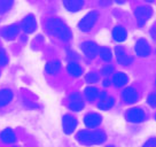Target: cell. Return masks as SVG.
Masks as SVG:
<instances>
[{"label": "cell", "mask_w": 156, "mask_h": 147, "mask_svg": "<svg viewBox=\"0 0 156 147\" xmlns=\"http://www.w3.org/2000/svg\"><path fill=\"white\" fill-rule=\"evenodd\" d=\"M46 28L49 34L58 37V39L64 40V41H67L73 37L71 30L69 29L68 25L58 19H49L46 23Z\"/></svg>", "instance_id": "6da1fadb"}, {"label": "cell", "mask_w": 156, "mask_h": 147, "mask_svg": "<svg viewBox=\"0 0 156 147\" xmlns=\"http://www.w3.org/2000/svg\"><path fill=\"white\" fill-rule=\"evenodd\" d=\"M76 139L82 145H99L106 140V133L103 131H80L76 134Z\"/></svg>", "instance_id": "7a4b0ae2"}, {"label": "cell", "mask_w": 156, "mask_h": 147, "mask_svg": "<svg viewBox=\"0 0 156 147\" xmlns=\"http://www.w3.org/2000/svg\"><path fill=\"white\" fill-rule=\"evenodd\" d=\"M98 17H99V14H98V12H95V10H92V12L87 13L80 20V22H79V24H78L79 29L82 30V31H84V32L90 31L93 28V25L95 24Z\"/></svg>", "instance_id": "3957f363"}, {"label": "cell", "mask_w": 156, "mask_h": 147, "mask_svg": "<svg viewBox=\"0 0 156 147\" xmlns=\"http://www.w3.org/2000/svg\"><path fill=\"white\" fill-rule=\"evenodd\" d=\"M134 15L139 25H144L153 15V8L149 6H139L134 10Z\"/></svg>", "instance_id": "277c9868"}, {"label": "cell", "mask_w": 156, "mask_h": 147, "mask_svg": "<svg viewBox=\"0 0 156 147\" xmlns=\"http://www.w3.org/2000/svg\"><path fill=\"white\" fill-rule=\"evenodd\" d=\"M145 112L141 108H131L126 113V118L132 123H140L145 120Z\"/></svg>", "instance_id": "5b68a950"}, {"label": "cell", "mask_w": 156, "mask_h": 147, "mask_svg": "<svg viewBox=\"0 0 156 147\" xmlns=\"http://www.w3.org/2000/svg\"><path fill=\"white\" fill-rule=\"evenodd\" d=\"M62 127H63L64 132L67 134H70L75 131V129L77 127V120L73 117V115H64L62 118Z\"/></svg>", "instance_id": "8992f818"}, {"label": "cell", "mask_w": 156, "mask_h": 147, "mask_svg": "<svg viewBox=\"0 0 156 147\" xmlns=\"http://www.w3.org/2000/svg\"><path fill=\"white\" fill-rule=\"evenodd\" d=\"M134 51H136V55L145 58V56H148L151 54V46H149V44H148V41L146 39L141 38V39H139L136 43Z\"/></svg>", "instance_id": "52a82bcc"}, {"label": "cell", "mask_w": 156, "mask_h": 147, "mask_svg": "<svg viewBox=\"0 0 156 147\" xmlns=\"http://www.w3.org/2000/svg\"><path fill=\"white\" fill-rule=\"evenodd\" d=\"M82 51L86 56L93 59L94 56H97L98 52H99V47L94 41H84L82 44Z\"/></svg>", "instance_id": "ba28073f"}, {"label": "cell", "mask_w": 156, "mask_h": 147, "mask_svg": "<svg viewBox=\"0 0 156 147\" xmlns=\"http://www.w3.org/2000/svg\"><path fill=\"white\" fill-rule=\"evenodd\" d=\"M69 107H70V109L75 110V112H79V110L83 109L84 102L80 94L73 93L70 95V98H69Z\"/></svg>", "instance_id": "9c48e42d"}, {"label": "cell", "mask_w": 156, "mask_h": 147, "mask_svg": "<svg viewBox=\"0 0 156 147\" xmlns=\"http://www.w3.org/2000/svg\"><path fill=\"white\" fill-rule=\"evenodd\" d=\"M115 53H116V59L123 66H129L132 62V58L129 56L125 52V49L123 48L122 46H117L115 48Z\"/></svg>", "instance_id": "30bf717a"}, {"label": "cell", "mask_w": 156, "mask_h": 147, "mask_svg": "<svg viewBox=\"0 0 156 147\" xmlns=\"http://www.w3.org/2000/svg\"><path fill=\"white\" fill-rule=\"evenodd\" d=\"M37 28V22H36V19L32 14H29L28 16H25V19L22 21V29L24 30L25 32H34Z\"/></svg>", "instance_id": "8fae6325"}, {"label": "cell", "mask_w": 156, "mask_h": 147, "mask_svg": "<svg viewBox=\"0 0 156 147\" xmlns=\"http://www.w3.org/2000/svg\"><path fill=\"white\" fill-rule=\"evenodd\" d=\"M102 121V117L97 113H90L85 115L84 117V123L87 127H98Z\"/></svg>", "instance_id": "7c38bea8"}, {"label": "cell", "mask_w": 156, "mask_h": 147, "mask_svg": "<svg viewBox=\"0 0 156 147\" xmlns=\"http://www.w3.org/2000/svg\"><path fill=\"white\" fill-rule=\"evenodd\" d=\"M123 100L126 103H134L138 100V93H136V88H126L122 93Z\"/></svg>", "instance_id": "4fadbf2b"}, {"label": "cell", "mask_w": 156, "mask_h": 147, "mask_svg": "<svg viewBox=\"0 0 156 147\" xmlns=\"http://www.w3.org/2000/svg\"><path fill=\"white\" fill-rule=\"evenodd\" d=\"M13 99V92L9 88H2L0 90V107H4L12 101Z\"/></svg>", "instance_id": "5bb4252c"}, {"label": "cell", "mask_w": 156, "mask_h": 147, "mask_svg": "<svg viewBox=\"0 0 156 147\" xmlns=\"http://www.w3.org/2000/svg\"><path fill=\"white\" fill-rule=\"evenodd\" d=\"M2 36L5 37L6 39H14L15 37L19 34V27L16 24H12L9 27H6L5 29L2 30Z\"/></svg>", "instance_id": "9a60e30c"}, {"label": "cell", "mask_w": 156, "mask_h": 147, "mask_svg": "<svg viewBox=\"0 0 156 147\" xmlns=\"http://www.w3.org/2000/svg\"><path fill=\"white\" fill-rule=\"evenodd\" d=\"M126 37H127V32L123 27L117 25V27L114 28V30H112V38L116 40V41H124V40L126 39Z\"/></svg>", "instance_id": "2e32d148"}, {"label": "cell", "mask_w": 156, "mask_h": 147, "mask_svg": "<svg viewBox=\"0 0 156 147\" xmlns=\"http://www.w3.org/2000/svg\"><path fill=\"white\" fill-rule=\"evenodd\" d=\"M61 68V62L58 60H53V61H49L48 63L46 64V73L49 75H55Z\"/></svg>", "instance_id": "e0dca14e"}, {"label": "cell", "mask_w": 156, "mask_h": 147, "mask_svg": "<svg viewBox=\"0 0 156 147\" xmlns=\"http://www.w3.org/2000/svg\"><path fill=\"white\" fill-rule=\"evenodd\" d=\"M0 139L6 144H10V142H14L16 138H15V133L10 129H6L0 133Z\"/></svg>", "instance_id": "ac0fdd59"}, {"label": "cell", "mask_w": 156, "mask_h": 147, "mask_svg": "<svg viewBox=\"0 0 156 147\" xmlns=\"http://www.w3.org/2000/svg\"><path fill=\"white\" fill-rule=\"evenodd\" d=\"M64 7L70 12H77L84 6L83 1H63Z\"/></svg>", "instance_id": "d6986e66"}, {"label": "cell", "mask_w": 156, "mask_h": 147, "mask_svg": "<svg viewBox=\"0 0 156 147\" xmlns=\"http://www.w3.org/2000/svg\"><path fill=\"white\" fill-rule=\"evenodd\" d=\"M114 103H115L114 98H112V97H106V98L100 100V102L98 103V107L100 108V109H102V110H107V109H109V108H112L114 106Z\"/></svg>", "instance_id": "ffe728a7"}, {"label": "cell", "mask_w": 156, "mask_h": 147, "mask_svg": "<svg viewBox=\"0 0 156 147\" xmlns=\"http://www.w3.org/2000/svg\"><path fill=\"white\" fill-rule=\"evenodd\" d=\"M67 69H68L69 74H71L75 77H78V76H80V75L83 74L82 67L78 63H76V62H70V63L68 64V68Z\"/></svg>", "instance_id": "44dd1931"}, {"label": "cell", "mask_w": 156, "mask_h": 147, "mask_svg": "<svg viewBox=\"0 0 156 147\" xmlns=\"http://www.w3.org/2000/svg\"><path fill=\"white\" fill-rule=\"evenodd\" d=\"M112 81H114V84L116 86H123V85H125L127 83L129 78H127V76L124 73H117L115 74Z\"/></svg>", "instance_id": "7402d4cb"}, {"label": "cell", "mask_w": 156, "mask_h": 147, "mask_svg": "<svg viewBox=\"0 0 156 147\" xmlns=\"http://www.w3.org/2000/svg\"><path fill=\"white\" fill-rule=\"evenodd\" d=\"M84 93H85V97L87 98V100L93 101V100L99 95V91H98V88H94V86H87V88H85Z\"/></svg>", "instance_id": "603a6c76"}, {"label": "cell", "mask_w": 156, "mask_h": 147, "mask_svg": "<svg viewBox=\"0 0 156 147\" xmlns=\"http://www.w3.org/2000/svg\"><path fill=\"white\" fill-rule=\"evenodd\" d=\"M99 54H100L101 59L105 60V61H110V60H112V52H110V49L107 48V47H102V48H100Z\"/></svg>", "instance_id": "cb8c5ba5"}, {"label": "cell", "mask_w": 156, "mask_h": 147, "mask_svg": "<svg viewBox=\"0 0 156 147\" xmlns=\"http://www.w3.org/2000/svg\"><path fill=\"white\" fill-rule=\"evenodd\" d=\"M13 6V1H0V13H5Z\"/></svg>", "instance_id": "d4e9b609"}, {"label": "cell", "mask_w": 156, "mask_h": 147, "mask_svg": "<svg viewBox=\"0 0 156 147\" xmlns=\"http://www.w3.org/2000/svg\"><path fill=\"white\" fill-rule=\"evenodd\" d=\"M86 82L87 83H97L98 81H99V75L95 73H90L86 75Z\"/></svg>", "instance_id": "484cf974"}, {"label": "cell", "mask_w": 156, "mask_h": 147, "mask_svg": "<svg viewBox=\"0 0 156 147\" xmlns=\"http://www.w3.org/2000/svg\"><path fill=\"white\" fill-rule=\"evenodd\" d=\"M148 103L151 105V107L156 108V92L148 95Z\"/></svg>", "instance_id": "4316f807"}, {"label": "cell", "mask_w": 156, "mask_h": 147, "mask_svg": "<svg viewBox=\"0 0 156 147\" xmlns=\"http://www.w3.org/2000/svg\"><path fill=\"white\" fill-rule=\"evenodd\" d=\"M114 73V67L112 66H105L102 68V74L103 75H110Z\"/></svg>", "instance_id": "83f0119b"}, {"label": "cell", "mask_w": 156, "mask_h": 147, "mask_svg": "<svg viewBox=\"0 0 156 147\" xmlns=\"http://www.w3.org/2000/svg\"><path fill=\"white\" fill-rule=\"evenodd\" d=\"M142 147H156V138H151L149 140L145 142V145Z\"/></svg>", "instance_id": "f1b7e54d"}, {"label": "cell", "mask_w": 156, "mask_h": 147, "mask_svg": "<svg viewBox=\"0 0 156 147\" xmlns=\"http://www.w3.org/2000/svg\"><path fill=\"white\" fill-rule=\"evenodd\" d=\"M7 61H8L7 55H6L4 52H1V53H0V64H1V66H4V64L7 63Z\"/></svg>", "instance_id": "f546056e"}, {"label": "cell", "mask_w": 156, "mask_h": 147, "mask_svg": "<svg viewBox=\"0 0 156 147\" xmlns=\"http://www.w3.org/2000/svg\"><path fill=\"white\" fill-rule=\"evenodd\" d=\"M103 85H105V86H108V85H109V81H107V79L103 81Z\"/></svg>", "instance_id": "4dcf8cb0"}, {"label": "cell", "mask_w": 156, "mask_h": 147, "mask_svg": "<svg viewBox=\"0 0 156 147\" xmlns=\"http://www.w3.org/2000/svg\"><path fill=\"white\" fill-rule=\"evenodd\" d=\"M108 147H114V146H108Z\"/></svg>", "instance_id": "1f68e13d"}, {"label": "cell", "mask_w": 156, "mask_h": 147, "mask_svg": "<svg viewBox=\"0 0 156 147\" xmlns=\"http://www.w3.org/2000/svg\"><path fill=\"white\" fill-rule=\"evenodd\" d=\"M155 117H156V116H155Z\"/></svg>", "instance_id": "d6a6232c"}]
</instances>
